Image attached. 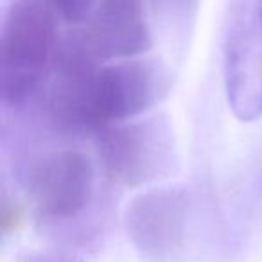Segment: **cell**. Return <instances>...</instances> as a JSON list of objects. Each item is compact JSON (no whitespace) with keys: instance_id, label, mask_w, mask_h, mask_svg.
<instances>
[{"instance_id":"cell-8","label":"cell","mask_w":262,"mask_h":262,"mask_svg":"<svg viewBox=\"0 0 262 262\" xmlns=\"http://www.w3.org/2000/svg\"><path fill=\"white\" fill-rule=\"evenodd\" d=\"M157 13L171 20H189L198 11L200 0H151Z\"/></svg>"},{"instance_id":"cell-9","label":"cell","mask_w":262,"mask_h":262,"mask_svg":"<svg viewBox=\"0 0 262 262\" xmlns=\"http://www.w3.org/2000/svg\"><path fill=\"white\" fill-rule=\"evenodd\" d=\"M16 262H84L76 255L59 250H24L16 255Z\"/></svg>"},{"instance_id":"cell-7","label":"cell","mask_w":262,"mask_h":262,"mask_svg":"<svg viewBox=\"0 0 262 262\" xmlns=\"http://www.w3.org/2000/svg\"><path fill=\"white\" fill-rule=\"evenodd\" d=\"M59 22L69 27H81L94 11L97 0H45Z\"/></svg>"},{"instance_id":"cell-5","label":"cell","mask_w":262,"mask_h":262,"mask_svg":"<svg viewBox=\"0 0 262 262\" xmlns=\"http://www.w3.org/2000/svg\"><path fill=\"white\" fill-rule=\"evenodd\" d=\"M190 192L185 187H155L137 194L124 210V228L149 262H169L185 243Z\"/></svg>"},{"instance_id":"cell-6","label":"cell","mask_w":262,"mask_h":262,"mask_svg":"<svg viewBox=\"0 0 262 262\" xmlns=\"http://www.w3.org/2000/svg\"><path fill=\"white\" fill-rule=\"evenodd\" d=\"M77 29L101 63L140 58L153 47L144 0H97L84 26Z\"/></svg>"},{"instance_id":"cell-1","label":"cell","mask_w":262,"mask_h":262,"mask_svg":"<svg viewBox=\"0 0 262 262\" xmlns=\"http://www.w3.org/2000/svg\"><path fill=\"white\" fill-rule=\"evenodd\" d=\"M59 18L45 0H11L0 31V90L8 106L40 94L52 70Z\"/></svg>"},{"instance_id":"cell-3","label":"cell","mask_w":262,"mask_h":262,"mask_svg":"<svg viewBox=\"0 0 262 262\" xmlns=\"http://www.w3.org/2000/svg\"><path fill=\"white\" fill-rule=\"evenodd\" d=\"M22 182L43 232L67 235L72 225L86 235V212L97 207L92 160L79 149H54L36 155L24 167Z\"/></svg>"},{"instance_id":"cell-4","label":"cell","mask_w":262,"mask_h":262,"mask_svg":"<svg viewBox=\"0 0 262 262\" xmlns=\"http://www.w3.org/2000/svg\"><path fill=\"white\" fill-rule=\"evenodd\" d=\"M95 137L102 171L117 185H151L178 171L174 131L164 113L112 124Z\"/></svg>"},{"instance_id":"cell-11","label":"cell","mask_w":262,"mask_h":262,"mask_svg":"<svg viewBox=\"0 0 262 262\" xmlns=\"http://www.w3.org/2000/svg\"><path fill=\"white\" fill-rule=\"evenodd\" d=\"M257 16H258V24H260V29H262V0H260V4H258V8H257Z\"/></svg>"},{"instance_id":"cell-2","label":"cell","mask_w":262,"mask_h":262,"mask_svg":"<svg viewBox=\"0 0 262 262\" xmlns=\"http://www.w3.org/2000/svg\"><path fill=\"white\" fill-rule=\"evenodd\" d=\"M171 72L153 58H131L102 63L83 83L77 102L81 133L137 119L169 94Z\"/></svg>"},{"instance_id":"cell-10","label":"cell","mask_w":262,"mask_h":262,"mask_svg":"<svg viewBox=\"0 0 262 262\" xmlns=\"http://www.w3.org/2000/svg\"><path fill=\"white\" fill-rule=\"evenodd\" d=\"M20 223H22L20 208L16 205H8V201H4V205H2V230L8 233L18 228Z\"/></svg>"}]
</instances>
